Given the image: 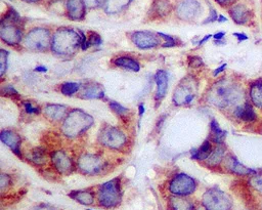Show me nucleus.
<instances>
[{
	"instance_id": "f257e3e1",
	"label": "nucleus",
	"mask_w": 262,
	"mask_h": 210,
	"mask_svg": "<svg viewBox=\"0 0 262 210\" xmlns=\"http://www.w3.org/2000/svg\"><path fill=\"white\" fill-rule=\"evenodd\" d=\"M81 46V36L70 29H60L53 39V51L60 56H69Z\"/></svg>"
},
{
	"instance_id": "f03ea898",
	"label": "nucleus",
	"mask_w": 262,
	"mask_h": 210,
	"mask_svg": "<svg viewBox=\"0 0 262 210\" xmlns=\"http://www.w3.org/2000/svg\"><path fill=\"white\" fill-rule=\"evenodd\" d=\"M93 124V118L81 110L71 112L63 124V132L68 137H76Z\"/></svg>"
},
{
	"instance_id": "7ed1b4c3",
	"label": "nucleus",
	"mask_w": 262,
	"mask_h": 210,
	"mask_svg": "<svg viewBox=\"0 0 262 210\" xmlns=\"http://www.w3.org/2000/svg\"><path fill=\"white\" fill-rule=\"evenodd\" d=\"M209 99L212 104L217 107H226L240 99V89L229 83L219 82L212 88V93Z\"/></svg>"
},
{
	"instance_id": "20e7f679",
	"label": "nucleus",
	"mask_w": 262,
	"mask_h": 210,
	"mask_svg": "<svg viewBox=\"0 0 262 210\" xmlns=\"http://www.w3.org/2000/svg\"><path fill=\"white\" fill-rule=\"evenodd\" d=\"M122 192L120 179L114 178L104 183L99 191V201L104 207H115L121 202Z\"/></svg>"
},
{
	"instance_id": "39448f33",
	"label": "nucleus",
	"mask_w": 262,
	"mask_h": 210,
	"mask_svg": "<svg viewBox=\"0 0 262 210\" xmlns=\"http://www.w3.org/2000/svg\"><path fill=\"white\" fill-rule=\"evenodd\" d=\"M203 205L207 210H230L231 200L221 190L213 188L204 194Z\"/></svg>"
},
{
	"instance_id": "423d86ee",
	"label": "nucleus",
	"mask_w": 262,
	"mask_h": 210,
	"mask_svg": "<svg viewBox=\"0 0 262 210\" xmlns=\"http://www.w3.org/2000/svg\"><path fill=\"white\" fill-rule=\"evenodd\" d=\"M169 190L177 196H187L196 190V181L186 174H177L170 182Z\"/></svg>"
},
{
	"instance_id": "0eeeda50",
	"label": "nucleus",
	"mask_w": 262,
	"mask_h": 210,
	"mask_svg": "<svg viewBox=\"0 0 262 210\" xmlns=\"http://www.w3.org/2000/svg\"><path fill=\"white\" fill-rule=\"evenodd\" d=\"M99 139L102 145L116 150L121 149L126 143V137L124 133L114 127H107L102 130Z\"/></svg>"
},
{
	"instance_id": "6e6552de",
	"label": "nucleus",
	"mask_w": 262,
	"mask_h": 210,
	"mask_svg": "<svg viewBox=\"0 0 262 210\" xmlns=\"http://www.w3.org/2000/svg\"><path fill=\"white\" fill-rule=\"evenodd\" d=\"M50 32L45 29H34L32 30L27 38L26 45L30 50L44 51L50 46Z\"/></svg>"
},
{
	"instance_id": "1a4fd4ad",
	"label": "nucleus",
	"mask_w": 262,
	"mask_h": 210,
	"mask_svg": "<svg viewBox=\"0 0 262 210\" xmlns=\"http://www.w3.org/2000/svg\"><path fill=\"white\" fill-rule=\"evenodd\" d=\"M133 43L140 50H150L159 44L156 34L149 31H138L131 35Z\"/></svg>"
},
{
	"instance_id": "9d476101",
	"label": "nucleus",
	"mask_w": 262,
	"mask_h": 210,
	"mask_svg": "<svg viewBox=\"0 0 262 210\" xmlns=\"http://www.w3.org/2000/svg\"><path fill=\"white\" fill-rule=\"evenodd\" d=\"M79 168L88 174H95L102 170L103 168V161L100 157L95 155H83L78 160Z\"/></svg>"
},
{
	"instance_id": "9b49d317",
	"label": "nucleus",
	"mask_w": 262,
	"mask_h": 210,
	"mask_svg": "<svg viewBox=\"0 0 262 210\" xmlns=\"http://www.w3.org/2000/svg\"><path fill=\"white\" fill-rule=\"evenodd\" d=\"M195 99V92L192 85H188L187 82L179 84L174 92L173 101L176 105H188Z\"/></svg>"
},
{
	"instance_id": "f8f14e48",
	"label": "nucleus",
	"mask_w": 262,
	"mask_h": 210,
	"mask_svg": "<svg viewBox=\"0 0 262 210\" xmlns=\"http://www.w3.org/2000/svg\"><path fill=\"white\" fill-rule=\"evenodd\" d=\"M52 161L56 169L61 173H68L73 170V163L67 154L62 151H57L52 155Z\"/></svg>"
},
{
	"instance_id": "ddd939ff",
	"label": "nucleus",
	"mask_w": 262,
	"mask_h": 210,
	"mask_svg": "<svg viewBox=\"0 0 262 210\" xmlns=\"http://www.w3.org/2000/svg\"><path fill=\"white\" fill-rule=\"evenodd\" d=\"M0 36L2 39L10 44V45H16L18 44L22 39V33L21 31L14 26L13 24H2V29H0Z\"/></svg>"
},
{
	"instance_id": "4468645a",
	"label": "nucleus",
	"mask_w": 262,
	"mask_h": 210,
	"mask_svg": "<svg viewBox=\"0 0 262 210\" xmlns=\"http://www.w3.org/2000/svg\"><path fill=\"white\" fill-rule=\"evenodd\" d=\"M0 138L4 144H6L10 149L19 157H21V151H20V146H21V138L20 136L12 131V130H3L2 134H0Z\"/></svg>"
},
{
	"instance_id": "2eb2a0df",
	"label": "nucleus",
	"mask_w": 262,
	"mask_h": 210,
	"mask_svg": "<svg viewBox=\"0 0 262 210\" xmlns=\"http://www.w3.org/2000/svg\"><path fill=\"white\" fill-rule=\"evenodd\" d=\"M68 16L71 20H81L85 15L84 0H68L67 2Z\"/></svg>"
},
{
	"instance_id": "dca6fc26",
	"label": "nucleus",
	"mask_w": 262,
	"mask_h": 210,
	"mask_svg": "<svg viewBox=\"0 0 262 210\" xmlns=\"http://www.w3.org/2000/svg\"><path fill=\"white\" fill-rule=\"evenodd\" d=\"M200 9V6L195 0H184L182 2L178 9H177V15L179 18L187 20L192 19L197 14V11Z\"/></svg>"
},
{
	"instance_id": "f3484780",
	"label": "nucleus",
	"mask_w": 262,
	"mask_h": 210,
	"mask_svg": "<svg viewBox=\"0 0 262 210\" xmlns=\"http://www.w3.org/2000/svg\"><path fill=\"white\" fill-rule=\"evenodd\" d=\"M231 19L239 25H244L249 21L251 17L250 11L243 5H236L229 10Z\"/></svg>"
},
{
	"instance_id": "a211bd4d",
	"label": "nucleus",
	"mask_w": 262,
	"mask_h": 210,
	"mask_svg": "<svg viewBox=\"0 0 262 210\" xmlns=\"http://www.w3.org/2000/svg\"><path fill=\"white\" fill-rule=\"evenodd\" d=\"M155 80L157 83V92H156V99L157 100H162L165 95L166 91L168 88V75L167 72L163 71V70H159L156 73Z\"/></svg>"
},
{
	"instance_id": "6ab92c4d",
	"label": "nucleus",
	"mask_w": 262,
	"mask_h": 210,
	"mask_svg": "<svg viewBox=\"0 0 262 210\" xmlns=\"http://www.w3.org/2000/svg\"><path fill=\"white\" fill-rule=\"evenodd\" d=\"M234 115L236 117L244 120L245 122H253L257 118L256 113L254 112L253 108L248 104L244 106H237V108L234 111Z\"/></svg>"
},
{
	"instance_id": "aec40b11",
	"label": "nucleus",
	"mask_w": 262,
	"mask_h": 210,
	"mask_svg": "<svg viewBox=\"0 0 262 210\" xmlns=\"http://www.w3.org/2000/svg\"><path fill=\"white\" fill-rule=\"evenodd\" d=\"M227 167L232 172H234L236 174H240V175H248V174L254 173V171L252 169L244 166L242 163H240L232 156L228 157V159H227Z\"/></svg>"
},
{
	"instance_id": "412c9836",
	"label": "nucleus",
	"mask_w": 262,
	"mask_h": 210,
	"mask_svg": "<svg viewBox=\"0 0 262 210\" xmlns=\"http://www.w3.org/2000/svg\"><path fill=\"white\" fill-rule=\"evenodd\" d=\"M67 107L63 105H47L45 115L52 120H61L66 115Z\"/></svg>"
},
{
	"instance_id": "4be33fe9",
	"label": "nucleus",
	"mask_w": 262,
	"mask_h": 210,
	"mask_svg": "<svg viewBox=\"0 0 262 210\" xmlns=\"http://www.w3.org/2000/svg\"><path fill=\"white\" fill-rule=\"evenodd\" d=\"M114 64L117 67H121L133 72H138L140 70V65L138 62H136L134 59L128 58V57H119L114 60Z\"/></svg>"
},
{
	"instance_id": "5701e85b",
	"label": "nucleus",
	"mask_w": 262,
	"mask_h": 210,
	"mask_svg": "<svg viewBox=\"0 0 262 210\" xmlns=\"http://www.w3.org/2000/svg\"><path fill=\"white\" fill-rule=\"evenodd\" d=\"M105 97V92H104V89L102 88L101 85L97 84V83H93V84H90L88 85L84 92L82 95V98L84 99H102Z\"/></svg>"
},
{
	"instance_id": "b1692460",
	"label": "nucleus",
	"mask_w": 262,
	"mask_h": 210,
	"mask_svg": "<svg viewBox=\"0 0 262 210\" xmlns=\"http://www.w3.org/2000/svg\"><path fill=\"white\" fill-rule=\"evenodd\" d=\"M170 205L172 210H194V204L189 200L183 198V196H174L170 199Z\"/></svg>"
},
{
	"instance_id": "393cba45",
	"label": "nucleus",
	"mask_w": 262,
	"mask_h": 210,
	"mask_svg": "<svg viewBox=\"0 0 262 210\" xmlns=\"http://www.w3.org/2000/svg\"><path fill=\"white\" fill-rule=\"evenodd\" d=\"M211 153H212V145L210 144V142L206 141L199 149L192 150V157L196 160L202 161L209 158Z\"/></svg>"
},
{
	"instance_id": "a878e982",
	"label": "nucleus",
	"mask_w": 262,
	"mask_h": 210,
	"mask_svg": "<svg viewBox=\"0 0 262 210\" xmlns=\"http://www.w3.org/2000/svg\"><path fill=\"white\" fill-rule=\"evenodd\" d=\"M251 98L254 105L262 109V79L253 83L251 87Z\"/></svg>"
},
{
	"instance_id": "bb28decb",
	"label": "nucleus",
	"mask_w": 262,
	"mask_h": 210,
	"mask_svg": "<svg viewBox=\"0 0 262 210\" xmlns=\"http://www.w3.org/2000/svg\"><path fill=\"white\" fill-rule=\"evenodd\" d=\"M70 197L82 205H91L93 203V195L87 191H74L70 194Z\"/></svg>"
},
{
	"instance_id": "cd10ccee",
	"label": "nucleus",
	"mask_w": 262,
	"mask_h": 210,
	"mask_svg": "<svg viewBox=\"0 0 262 210\" xmlns=\"http://www.w3.org/2000/svg\"><path fill=\"white\" fill-rule=\"evenodd\" d=\"M211 130H212V135H213V141L217 144H221L226 135V132L220 128V126L216 120H212Z\"/></svg>"
},
{
	"instance_id": "c85d7f7f",
	"label": "nucleus",
	"mask_w": 262,
	"mask_h": 210,
	"mask_svg": "<svg viewBox=\"0 0 262 210\" xmlns=\"http://www.w3.org/2000/svg\"><path fill=\"white\" fill-rule=\"evenodd\" d=\"M29 158H30V161L33 162L34 164H38V165L44 164L45 160H46V155H45L44 149L39 147V148L32 150V153L29 156Z\"/></svg>"
},
{
	"instance_id": "c756f323",
	"label": "nucleus",
	"mask_w": 262,
	"mask_h": 210,
	"mask_svg": "<svg viewBox=\"0 0 262 210\" xmlns=\"http://www.w3.org/2000/svg\"><path fill=\"white\" fill-rule=\"evenodd\" d=\"M132 0H109L108 6H107V12L110 11V9H113V13H118L121 10H123L126 6H128Z\"/></svg>"
},
{
	"instance_id": "7c9ffc66",
	"label": "nucleus",
	"mask_w": 262,
	"mask_h": 210,
	"mask_svg": "<svg viewBox=\"0 0 262 210\" xmlns=\"http://www.w3.org/2000/svg\"><path fill=\"white\" fill-rule=\"evenodd\" d=\"M79 90V84L76 82H65L61 86V91L65 96H73Z\"/></svg>"
},
{
	"instance_id": "2f4dec72",
	"label": "nucleus",
	"mask_w": 262,
	"mask_h": 210,
	"mask_svg": "<svg viewBox=\"0 0 262 210\" xmlns=\"http://www.w3.org/2000/svg\"><path fill=\"white\" fill-rule=\"evenodd\" d=\"M224 155V149L222 147H218L215 151H213L209 156V163L213 165H217L221 162L222 157Z\"/></svg>"
},
{
	"instance_id": "473e14b6",
	"label": "nucleus",
	"mask_w": 262,
	"mask_h": 210,
	"mask_svg": "<svg viewBox=\"0 0 262 210\" xmlns=\"http://www.w3.org/2000/svg\"><path fill=\"white\" fill-rule=\"evenodd\" d=\"M110 108L119 116H125L128 113V109L123 107L117 102H111L110 103Z\"/></svg>"
},
{
	"instance_id": "72a5a7b5",
	"label": "nucleus",
	"mask_w": 262,
	"mask_h": 210,
	"mask_svg": "<svg viewBox=\"0 0 262 210\" xmlns=\"http://www.w3.org/2000/svg\"><path fill=\"white\" fill-rule=\"evenodd\" d=\"M8 56L9 53L5 50L0 51V70H2V76L5 75L6 70H7V63H8Z\"/></svg>"
},
{
	"instance_id": "f704fd0d",
	"label": "nucleus",
	"mask_w": 262,
	"mask_h": 210,
	"mask_svg": "<svg viewBox=\"0 0 262 210\" xmlns=\"http://www.w3.org/2000/svg\"><path fill=\"white\" fill-rule=\"evenodd\" d=\"M19 20H20L19 13L16 10H14L13 8H11L8 12V15L3 19V22L8 21L9 23H17Z\"/></svg>"
},
{
	"instance_id": "c9c22d12",
	"label": "nucleus",
	"mask_w": 262,
	"mask_h": 210,
	"mask_svg": "<svg viewBox=\"0 0 262 210\" xmlns=\"http://www.w3.org/2000/svg\"><path fill=\"white\" fill-rule=\"evenodd\" d=\"M158 35L161 36L162 38H164L166 41H167V43L163 44V48H173V46H176V45H177L176 40H175L172 36L163 34V33H161V32H158Z\"/></svg>"
},
{
	"instance_id": "e433bc0d",
	"label": "nucleus",
	"mask_w": 262,
	"mask_h": 210,
	"mask_svg": "<svg viewBox=\"0 0 262 210\" xmlns=\"http://www.w3.org/2000/svg\"><path fill=\"white\" fill-rule=\"evenodd\" d=\"M88 42V45H100L102 43V38L101 36L98 34V33H95V32H91L89 34V38L87 40Z\"/></svg>"
},
{
	"instance_id": "4c0bfd02",
	"label": "nucleus",
	"mask_w": 262,
	"mask_h": 210,
	"mask_svg": "<svg viewBox=\"0 0 262 210\" xmlns=\"http://www.w3.org/2000/svg\"><path fill=\"white\" fill-rule=\"evenodd\" d=\"M3 95L7 97H19V92L13 86H6L3 88Z\"/></svg>"
},
{
	"instance_id": "58836bf2",
	"label": "nucleus",
	"mask_w": 262,
	"mask_h": 210,
	"mask_svg": "<svg viewBox=\"0 0 262 210\" xmlns=\"http://www.w3.org/2000/svg\"><path fill=\"white\" fill-rule=\"evenodd\" d=\"M188 65L193 68H198L203 65V61L197 56H190L188 57Z\"/></svg>"
},
{
	"instance_id": "ea45409f",
	"label": "nucleus",
	"mask_w": 262,
	"mask_h": 210,
	"mask_svg": "<svg viewBox=\"0 0 262 210\" xmlns=\"http://www.w3.org/2000/svg\"><path fill=\"white\" fill-rule=\"evenodd\" d=\"M24 108H25V111L27 114H39L40 113V109L37 108L36 106H33L32 104L25 102L24 103Z\"/></svg>"
},
{
	"instance_id": "a19ab883",
	"label": "nucleus",
	"mask_w": 262,
	"mask_h": 210,
	"mask_svg": "<svg viewBox=\"0 0 262 210\" xmlns=\"http://www.w3.org/2000/svg\"><path fill=\"white\" fill-rule=\"evenodd\" d=\"M217 19H218V16H217L216 11L214 10L213 8H210V15H209L208 19L206 21H204V24H208V23L215 22V21H217Z\"/></svg>"
},
{
	"instance_id": "79ce46f5",
	"label": "nucleus",
	"mask_w": 262,
	"mask_h": 210,
	"mask_svg": "<svg viewBox=\"0 0 262 210\" xmlns=\"http://www.w3.org/2000/svg\"><path fill=\"white\" fill-rule=\"evenodd\" d=\"M251 182L256 190L262 192V176H256L252 178Z\"/></svg>"
},
{
	"instance_id": "37998d69",
	"label": "nucleus",
	"mask_w": 262,
	"mask_h": 210,
	"mask_svg": "<svg viewBox=\"0 0 262 210\" xmlns=\"http://www.w3.org/2000/svg\"><path fill=\"white\" fill-rule=\"evenodd\" d=\"M0 182H2V189L5 190L7 188V184L9 185V182H10V176L3 173L2 175V179H0Z\"/></svg>"
},
{
	"instance_id": "c03bdc74",
	"label": "nucleus",
	"mask_w": 262,
	"mask_h": 210,
	"mask_svg": "<svg viewBox=\"0 0 262 210\" xmlns=\"http://www.w3.org/2000/svg\"><path fill=\"white\" fill-rule=\"evenodd\" d=\"M215 2L222 7H228L229 5H231L234 2V0H215Z\"/></svg>"
},
{
	"instance_id": "a18cd8bd",
	"label": "nucleus",
	"mask_w": 262,
	"mask_h": 210,
	"mask_svg": "<svg viewBox=\"0 0 262 210\" xmlns=\"http://www.w3.org/2000/svg\"><path fill=\"white\" fill-rule=\"evenodd\" d=\"M233 36H234V37H236V38H237V40H239L240 42H242V41H245V40H247V39H248V36H247V35H245V34H243V33H233Z\"/></svg>"
},
{
	"instance_id": "49530a36",
	"label": "nucleus",
	"mask_w": 262,
	"mask_h": 210,
	"mask_svg": "<svg viewBox=\"0 0 262 210\" xmlns=\"http://www.w3.org/2000/svg\"><path fill=\"white\" fill-rule=\"evenodd\" d=\"M86 2H87L88 6L97 7V6H100L104 2V0H86Z\"/></svg>"
},
{
	"instance_id": "de8ad7c7",
	"label": "nucleus",
	"mask_w": 262,
	"mask_h": 210,
	"mask_svg": "<svg viewBox=\"0 0 262 210\" xmlns=\"http://www.w3.org/2000/svg\"><path fill=\"white\" fill-rule=\"evenodd\" d=\"M225 68H226V64H223L222 66H220L219 68H217V69L215 70V71L213 72V76H217L218 74H220L221 72H223Z\"/></svg>"
},
{
	"instance_id": "09e8293b",
	"label": "nucleus",
	"mask_w": 262,
	"mask_h": 210,
	"mask_svg": "<svg viewBox=\"0 0 262 210\" xmlns=\"http://www.w3.org/2000/svg\"><path fill=\"white\" fill-rule=\"evenodd\" d=\"M34 210H56V209L49 205H40V206L36 207Z\"/></svg>"
},
{
	"instance_id": "8fccbe9b",
	"label": "nucleus",
	"mask_w": 262,
	"mask_h": 210,
	"mask_svg": "<svg viewBox=\"0 0 262 210\" xmlns=\"http://www.w3.org/2000/svg\"><path fill=\"white\" fill-rule=\"evenodd\" d=\"M145 105L144 104H139L138 105V113H139V116L140 117H142L144 116V113H145Z\"/></svg>"
},
{
	"instance_id": "3c124183",
	"label": "nucleus",
	"mask_w": 262,
	"mask_h": 210,
	"mask_svg": "<svg viewBox=\"0 0 262 210\" xmlns=\"http://www.w3.org/2000/svg\"><path fill=\"white\" fill-rule=\"evenodd\" d=\"M225 35V32H218L215 35H213V38L216 39V40H221Z\"/></svg>"
},
{
	"instance_id": "603ef678",
	"label": "nucleus",
	"mask_w": 262,
	"mask_h": 210,
	"mask_svg": "<svg viewBox=\"0 0 262 210\" xmlns=\"http://www.w3.org/2000/svg\"><path fill=\"white\" fill-rule=\"evenodd\" d=\"M35 71H36V72H42V73H45V72L47 71V68L42 67V66H39V67L35 68Z\"/></svg>"
},
{
	"instance_id": "864d4df0",
	"label": "nucleus",
	"mask_w": 262,
	"mask_h": 210,
	"mask_svg": "<svg viewBox=\"0 0 262 210\" xmlns=\"http://www.w3.org/2000/svg\"><path fill=\"white\" fill-rule=\"evenodd\" d=\"M211 37H212V35H207V36H205V37H204V38H203V39H202V40L199 42V44H200V45L204 44V43H205V42H206L208 39H210Z\"/></svg>"
},
{
	"instance_id": "5fc2aeb1",
	"label": "nucleus",
	"mask_w": 262,
	"mask_h": 210,
	"mask_svg": "<svg viewBox=\"0 0 262 210\" xmlns=\"http://www.w3.org/2000/svg\"><path fill=\"white\" fill-rule=\"evenodd\" d=\"M217 21H218V22H226V21H227V19H226V18H224L223 16H218V19H217Z\"/></svg>"
},
{
	"instance_id": "6e6d98bb",
	"label": "nucleus",
	"mask_w": 262,
	"mask_h": 210,
	"mask_svg": "<svg viewBox=\"0 0 262 210\" xmlns=\"http://www.w3.org/2000/svg\"><path fill=\"white\" fill-rule=\"evenodd\" d=\"M26 2H30V3H33V2H38V0H26Z\"/></svg>"
},
{
	"instance_id": "4d7b16f0",
	"label": "nucleus",
	"mask_w": 262,
	"mask_h": 210,
	"mask_svg": "<svg viewBox=\"0 0 262 210\" xmlns=\"http://www.w3.org/2000/svg\"><path fill=\"white\" fill-rule=\"evenodd\" d=\"M88 210H92V209H88Z\"/></svg>"
}]
</instances>
